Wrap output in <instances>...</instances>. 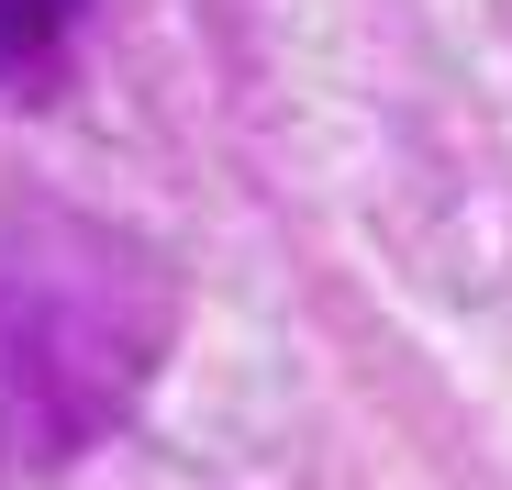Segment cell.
<instances>
[{
    "mask_svg": "<svg viewBox=\"0 0 512 490\" xmlns=\"http://www.w3.org/2000/svg\"><path fill=\"white\" fill-rule=\"evenodd\" d=\"M78 12H90V0H0V90H34V78L67 56Z\"/></svg>",
    "mask_w": 512,
    "mask_h": 490,
    "instance_id": "6da1fadb",
    "label": "cell"
}]
</instances>
